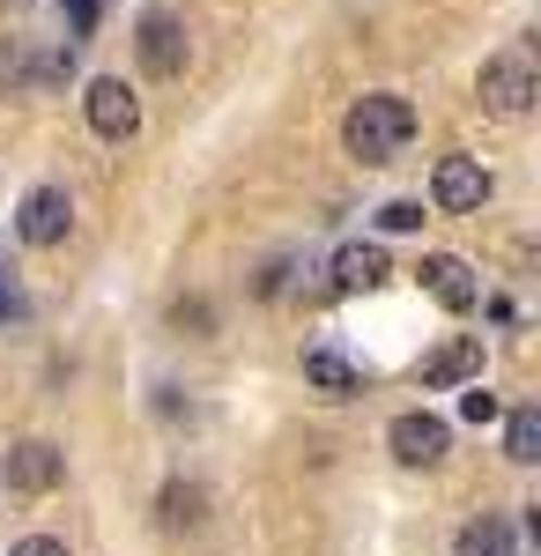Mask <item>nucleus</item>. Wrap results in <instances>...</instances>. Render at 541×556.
I'll return each instance as SVG.
<instances>
[{"label":"nucleus","mask_w":541,"mask_h":556,"mask_svg":"<svg viewBox=\"0 0 541 556\" xmlns=\"http://www.w3.org/2000/svg\"><path fill=\"white\" fill-rule=\"evenodd\" d=\"M482 371V334H460V342H445L438 356H423V386H460Z\"/></svg>","instance_id":"nucleus-10"},{"label":"nucleus","mask_w":541,"mask_h":556,"mask_svg":"<svg viewBox=\"0 0 541 556\" xmlns=\"http://www.w3.org/2000/svg\"><path fill=\"white\" fill-rule=\"evenodd\" d=\"M386 445H393L401 468H438L445 445H453V430H445V416H430V408H408V416L386 424Z\"/></svg>","instance_id":"nucleus-4"},{"label":"nucleus","mask_w":541,"mask_h":556,"mask_svg":"<svg viewBox=\"0 0 541 556\" xmlns=\"http://www.w3.org/2000/svg\"><path fill=\"white\" fill-rule=\"evenodd\" d=\"M60 482H67V453H60L52 438L8 445V490H15V497H45V490H60Z\"/></svg>","instance_id":"nucleus-5"},{"label":"nucleus","mask_w":541,"mask_h":556,"mask_svg":"<svg viewBox=\"0 0 541 556\" xmlns=\"http://www.w3.org/2000/svg\"><path fill=\"white\" fill-rule=\"evenodd\" d=\"M416 275H423V290L445 304V312H475V304H482V282H475V267H467L460 253H430Z\"/></svg>","instance_id":"nucleus-9"},{"label":"nucleus","mask_w":541,"mask_h":556,"mask_svg":"<svg viewBox=\"0 0 541 556\" xmlns=\"http://www.w3.org/2000/svg\"><path fill=\"white\" fill-rule=\"evenodd\" d=\"M201 482H171L164 490V527H201Z\"/></svg>","instance_id":"nucleus-15"},{"label":"nucleus","mask_w":541,"mask_h":556,"mask_svg":"<svg viewBox=\"0 0 541 556\" xmlns=\"http://www.w3.org/2000/svg\"><path fill=\"white\" fill-rule=\"evenodd\" d=\"M60 8H67V45H83L89 23H97V0H60Z\"/></svg>","instance_id":"nucleus-18"},{"label":"nucleus","mask_w":541,"mask_h":556,"mask_svg":"<svg viewBox=\"0 0 541 556\" xmlns=\"http://www.w3.org/2000/svg\"><path fill=\"white\" fill-rule=\"evenodd\" d=\"M134 52H141V67L156 75V83H171V75H186V23L171 15V8H149L141 23H134Z\"/></svg>","instance_id":"nucleus-3"},{"label":"nucleus","mask_w":541,"mask_h":556,"mask_svg":"<svg viewBox=\"0 0 541 556\" xmlns=\"http://www.w3.org/2000/svg\"><path fill=\"white\" fill-rule=\"evenodd\" d=\"M83 112H89V127L104 134V141H126V134L141 127V104H134V89H126L119 75H97V83L83 89Z\"/></svg>","instance_id":"nucleus-8"},{"label":"nucleus","mask_w":541,"mask_h":556,"mask_svg":"<svg viewBox=\"0 0 541 556\" xmlns=\"http://www.w3.org/2000/svg\"><path fill=\"white\" fill-rule=\"evenodd\" d=\"M8 556H67V542H60V534H23Z\"/></svg>","instance_id":"nucleus-19"},{"label":"nucleus","mask_w":541,"mask_h":556,"mask_svg":"<svg viewBox=\"0 0 541 556\" xmlns=\"http://www.w3.org/2000/svg\"><path fill=\"white\" fill-rule=\"evenodd\" d=\"M386 282V253L378 245H341L334 253V290H378Z\"/></svg>","instance_id":"nucleus-12"},{"label":"nucleus","mask_w":541,"mask_h":556,"mask_svg":"<svg viewBox=\"0 0 541 556\" xmlns=\"http://www.w3.org/2000/svg\"><path fill=\"white\" fill-rule=\"evenodd\" d=\"M341 141H349V156H356V164H393V156L416 141V104H408V97H393V89L356 97V104H349V119H341Z\"/></svg>","instance_id":"nucleus-1"},{"label":"nucleus","mask_w":541,"mask_h":556,"mask_svg":"<svg viewBox=\"0 0 541 556\" xmlns=\"http://www.w3.org/2000/svg\"><path fill=\"white\" fill-rule=\"evenodd\" d=\"M304 379L319 386V393H327V401H349V393H356V364H349V356H341V349H304Z\"/></svg>","instance_id":"nucleus-11"},{"label":"nucleus","mask_w":541,"mask_h":556,"mask_svg":"<svg viewBox=\"0 0 541 556\" xmlns=\"http://www.w3.org/2000/svg\"><path fill=\"white\" fill-rule=\"evenodd\" d=\"M430 201L445 215H475L490 201V172H482V156H438V172H430Z\"/></svg>","instance_id":"nucleus-6"},{"label":"nucleus","mask_w":541,"mask_h":556,"mask_svg":"<svg viewBox=\"0 0 541 556\" xmlns=\"http://www.w3.org/2000/svg\"><path fill=\"white\" fill-rule=\"evenodd\" d=\"M8 8H23V0H8Z\"/></svg>","instance_id":"nucleus-20"},{"label":"nucleus","mask_w":541,"mask_h":556,"mask_svg":"<svg viewBox=\"0 0 541 556\" xmlns=\"http://www.w3.org/2000/svg\"><path fill=\"white\" fill-rule=\"evenodd\" d=\"M460 416H467V424H498V393H490V386H467Z\"/></svg>","instance_id":"nucleus-16"},{"label":"nucleus","mask_w":541,"mask_h":556,"mask_svg":"<svg viewBox=\"0 0 541 556\" xmlns=\"http://www.w3.org/2000/svg\"><path fill=\"white\" fill-rule=\"evenodd\" d=\"M453 556H512V519H498V513L467 519L460 542H453Z\"/></svg>","instance_id":"nucleus-13"},{"label":"nucleus","mask_w":541,"mask_h":556,"mask_svg":"<svg viewBox=\"0 0 541 556\" xmlns=\"http://www.w3.org/2000/svg\"><path fill=\"white\" fill-rule=\"evenodd\" d=\"M504 460H512V468H534L541 460V408H512V424H504Z\"/></svg>","instance_id":"nucleus-14"},{"label":"nucleus","mask_w":541,"mask_h":556,"mask_svg":"<svg viewBox=\"0 0 541 556\" xmlns=\"http://www.w3.org/2000/svg\"><path fill=\"white\" fill-rule=\"evenodd\" d=\"M378 223H386V230H423V201H386Z\"/></svg>","instance_id":"nucleus-17"},{"label":"nucleus","mask_w":541,"mask_h":556,"mask_svg":"<svg viewBox=\"0 0 541 556\" xmlns=\"http://www.w3.org/2000/svg\"><path fill=\"white\" fill-rule=\"evenodd\" d=\"M475 97H482V112H498V119H527L534 112V60L527 52H498V60H482V83H475Z\"/></svg>","instance_id":"nucleus-2"},{"label":"nucleus","mask_w":541,"mask_h":556,"mask_svg":"<svg viewBox=\"0 0 541 556\" xmlns=\"http://www.w3.org/2000/svg\"><path fill=\"white\" fill-rule=\"evenodd\" d=\"M67 223H75L67 186H30V193H23V215H15V238H23V245H60Z\"/></svg>","instance_id":"nucleus-7"}]
</instances>
